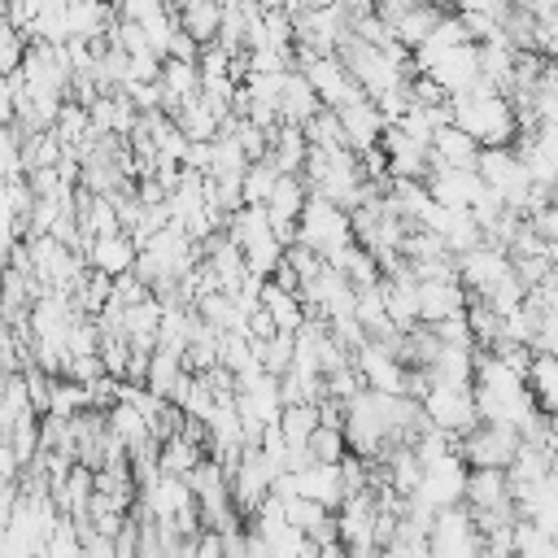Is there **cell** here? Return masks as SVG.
I'll list each match as a JSON object with an SVG mask.
<instances>
[{
	"instance_id": "cell-24",
	"label": "cell",
	"mask_w": 558,
	"mask_h": 558,
	"mask_svg": "<svg viewBox=\"0 0 558 558\" xmlns=\"http://www.w3.org/2000/svg\"><path fill=\"white\" fill-rule=\"evenodd\" d=\"M174 126L183 131V140L209 144V140L218 135V126H222V122H218V113L209 109V100H205V96L196 92V96H192V100H187V105H183V109L174 113Z\"/></svg>"
},
{
	"instance_id": "cell-18",
	"label": "cell",
	"mask_w": 558,
	"mask_h": 558,
	"mask_svg": "<svg viewBox=\"0 0 558 558\" xmlns=\"http://www.w3.org/2000/svg\"><path fill=\"white\" fill-rule=\"evenodd\" d=\"M318 109H323V105H318L314 87L305 83V74H301V70H288V74H283V87H279V122L305 126Z\"/></svg>"
},
{
	"instance_id": "cell-14",
	"label": "cell",
	"mask_w": 558,
	"mask_h": 558,
	"mask_svg": "<svg viewBox=\"0 0 558 558\" xmlns=\"http://www.w3.org/2000/svg\"><path fill=\"white\" fill-rule=\"evenodd\" d=\"M427 384H440V388H471L475 379V349H449L440 344L432 353V362L423 366Z\"/></svg>"
},
{
	"instance_id": "cell-23",
	"label": "cell",
	"mask_w": 558,
	"mask_h": 558,
	"mask_svg": "<svg viewBox=\"0 0 558 558\" xmlns=\"http://www.w3.org/2000/svg\"><path fill=\"white\" fill-rule=\"evenodd\" d=\"M183 357H174V353H166V349H153L148 353V371H144V388L153 392V397H161V401H170L174 397V388L183 384Z\"/></svg>"
},
{
	"instance_id": "cell-10",
	"label": "cell",
	"mask_w": 558,
	"mask_h": 558,
	"mask_svg": "<svg viewBox=\"0 0 558 558\" xmlns=\"http://www.w3.org/2000/svg\"><path fill=\"white\" fill-rule=\"evenodd\" d=\"M336 118H340V131H344V144L353 148V153H366V148H379V135H384V113H379V105L371 100V96H357V100H349V105H340L336 109Z\"/></svg>"
},
{
	"instance_id": "cell-32",
	"label": "cell",
	"mask_w": 558,
	"mask_h": 558,
	"mask_svg": "<svg viewBox=\"0 0 558 558\" xmlns=\"http://www.w3.org/2000/svg\"><path fill=\"white\" fill-rule=\"evenodd\" d=\"M432 336L440 340V344H449V349H475V340H471V327H466V318L458 314V318H445V323H436L432 327Z\"/></svg>"
},
{
	"instance_id": "cell-29",
	"label": "cell",
	"mask_w": 558,
	"mask_h": 558,
	"mask_svg": "<svg viewBox=\"0 0 558 558\" xmlns=\"http://www.w3.org/2000/svg\"><path fill=\"white\" fill-rule=\"evenodd\" d=\"M283 501V519L296 527V532H318L327 519H331V510H323L318 501H310V497H279Z\"/></svg>"
},
{
	"instance_id": "cell-12",
	"label": "cell",
	"mask_w": 558,
	"mask_h": 558,
	"mask_svg": "<svg viewBox=\"0 0 558 558\" xmlns=\"http://www.w3.org/2000/svg\"><path fill=\"white\" fill-rule=\"evenodd\" d=\"M466 310V288L458 279H445V283H418V323L423 327H436L445 318H458Z\"/></svg>"
},
{
	"instance_id": "cell-26",
	"label": "cell",
	"mask_w": 558,
	"mask_h": 558,
	"mask_svg": "<svg viewBox=\"0 0 558 558\" xmlns=\"http://www.w3.org/2000/svg\"><path fill=\"white\" fill-rule=\"evenodd\" d=\"M253 353H257V366L279 379V375L292 366V357H296V336H292V331H275L270 340L253 344Z\"/></svg>"
},
{
	"instance_id": "cell-31",
	"label": "cell",
	"mask_w": 558,
	"mask_h": 558,
	"mask_svg": "<svg viewBox=\"0 0 558 558\" xmlns=\"http://www.w3.org/2000/svg\"><path fill=\"white\" fill-rule=\"evenodd\" d=\"M22 179V135L13 126H0V183Z\"/></svg>"
},
{
	"instance_id": "cell-33",
	"label": "cell",
	"mask_w": 558,
	"mask_h": 558,
	"mask_svg": "<svg viewBox=\"0 0 558 558\" xmlns=\"http://www.w3.org/2000/svg\"><path fill=\"white\" fill-rule=\"evenodd\" d=\"M536 52L549 57V61H558V9L536 22Z\"/></svg>"
},
{
	"instance_id": "cell-11",
	"label": "cell",
	"mask_w": 558,
	"mask_h": 558,
	"mask_svg": "<svg viewBox=\"0 0 558 558\" xmlns=\"http://www.w3.org/2000/svg\"><path fill=\"white\" fill-rule=\"evenodd\" d=\"M462 506L471 514H484V510H501L510 506V480L506 471H493V466H466V488H462Z\"/></svg>"
},
{
	"instance_id": "cell-13",
	"label": "cell",
	"mask_w": 558,
	"mask_h": 558,
	"mask_svg": "<svg viewBox=\"0 0 558 558\" xmlns=\"http://www.w3.org/2000/svg\"><path fill=\"white\" fill-rule=\"evenodd\" d=\"M83 257H87V270H100L105 279H122V275L135 270L140 248H135L131 235H109V240H92Z\"/></svg>"
},
{
	"instance_id": "cell-25",
	"label": "cell",
	"mask_w": 558,
	"mask_h": 558,
	"mask_svg": "<svg viewBox=\"0 0 558 558\" xmlns=\"http://www.w3.org/2000/svg\"><path fill=\"white\" fill-rule=\"evenodd\" d=\"M275 427H279V436H283V445H288V449H305V445H310V436H314V427H318V405H310V401L283 405Z\"/></svg>"
},
{
	"instance_id": "cell-4",
	"label": "cell",
	"mask_w": 558,
	"mask_h": 558,
	"mask_svg": "<svg viewBox=\"0 0 558 558\" xmlns=\"http://www.w3.org/2000/svg\"><path fill=\"white\" fill-rule=\"evenodd\" d=\"M462 488H466V462L453 449V453H440V458L423 462V475H418V488L410 493V501H418L436 514V510L462 506Z\"/></svg>"
},
{
	"instance_id": "cell-6",
	"label": "cell",
	"mask_w": 558,
	"mask_h": 558,
	"mask_svg": "<svg viewBox=\"0 0 558 558\" xmlns=\"http://www.w3.org/2000/svg\"><path fill=\"white\" fill-rule=\"evenodd\" d=\"M506 279H514V266H510V257H506L501 248H493V244H480V248H471V253L458 257V283L466 288V296L488 301Z\"/></svg>"
},
{
	"instance_id": "cell-5",
	"label": "cell",
	"mask_w": 558,
	"mask_h": 558,
	"mask_svg": "<svg viewBox=\"0 0 558 558\" xmlns=\"http://www.w3.org/2000/svg\"><path fill=\"white\" fill-rule=\"evenodd\" d=\"M418 410H423L427 427H440V432H449L453 440L480 423L471 388H440V384H427V392L418 397Z\"/></svg>"
},
{
	"instance_id": "cell-19",
	"label": "cell",
	"mask_w": 558,
	"mask_h": 558,
	"mask_svg": "<svg viewBox=\"0 0 558 558\" xmlns=\"http://www.w3.org/2000/svg\"><path fill=\"white\" fill-rule=\"evenodd\" d=\"M205 458H209L205 445L192 440V436H183V432H174V436H166V440L157 445V471H161V475H179V480H187Z\"/></svg>"
},
{
	"instance_id": "cell-8",
	"label": "cell",
	"mask_w": 558,
	"mask_h": 558,
	"mask_svg": "<svg viewBox=\"0 0 558 558\" xmlns=\"http://www.w3.org/2000/svg\"><path fill=\"white\" fill-rule=\"evenodd\" d=\"M353 371L362 375V384L371 388V392H388V397H405V366L388 353V344H379V340H366L357 353H353Z\"/></svg>"
},
{
	"instance_id": "cell-9",
	"label": "cell",
	"mask_w": 558,
	"mask_h": 558,
	"mask_svg": "<svg viewBox=\"0 0 558 558\" xmlns=\"http://www.w3.org/2000/svg\"><path fill=\"white\" fill-rule=\"evenodd\" d=\"M423 74L432 83H440L445 96H462V92H471L480 83V52H475V44H458V48L432 57V65Z\"/></svg>"
},
{
	"instance_id": "cell-27",
	"label": "cell",
	"mask_w": 558,
	"mask_h": 558,
	"mask_svg": "<svg viewBox=\"0 0 558 558\" xmlns=\"http://www.w3.org/2000/svg\"><path fill=\"white\" fill-rule=\"evenodd\" d=\"M301 131H305L310 148H327V153H331V148H349V144H344V131H340L336 109H318Z\"/></svg>"
},
{
	"instance_id": "cell-22",
	"label": "cell",
	"mask_w": 558,
	"mask_h": 558,
	"mask_svg": "<svg viewBox=\"0 0 558 558\" xmlns=\"http://www.w3.org/2000/svg\"><path fill=\"white\" fill-rule=\"evenodd\" d=\"M527 392L541 414H558V357L536 353L527 366Z\"/></svg>"
},
{
	"instance_id": "cell-30",
	"label": "cell",
	"mask_w": 558,
	"mask_h": 558,
	"mask_svg": "<svg viewBox=\"0 0 558 558\" xmlns=\"http://www.w3.org/2000/svg\"><path fill=\"white\" fill-rule=\"evenodd\" d=\"M305 449H310V458H314V462H344V453H349L344 427H327V423H318Z\"/></svg>"
},
{
	"instance_id": "cell-3",
	"label": "cell",
	"mask_w": 558,
	"mask_h": 558,
	"mask_svg": "<svg viewBox=\"0 0 558 558\" xmlns=\"http://www.w3.org/2000/svg\"><path fill=\"white\" fill-rule=\"evenodd\" d=\"M523 436L506 423H475L471 432L458 436V458L475 471V466H493V471H506L519 453Z\"/></svg>"
},
{
	"instance_id": "cell-20",
	"label": "cell",
	"mask_w": 558,
	"mask_h": 558,
	"mask_svg": "<svg viewBox=\"0 0 558 558\" xmlns=\"http://www.w3.org/2000/svg\"><path fill=\"white\" fill-rule=\"evenodd\" d=\"M432 161H440V166H449V170H475L480 144H475L466 131H458V126L449 122V126H440V131L432 135Z\"/></svg>"
},
{
	"instance_id": "cell-16",
	"label": "cell",
	"mask_w": 558,
	"mask_h": 558,
	"mask_svg": "<svg viewBox=\"0 0 558 558\" xmlns=\"http://www.w3.org/2000/svg\"><path fill=\"white\" fill-rule=\"evenodd\" d=\"M257 305L270 314V323H275V331H301L305 327V301H301V292H283L279 283H270V279H262V292H257Z\"/></svg>"
},
{
	"instance_id": "cell-34",
	"label": "cell",
	"mask_w": 558,
	"mask_h": 558,
	"mask_svg": "<svg viewBox=\"0 0 558 558\" xmlns=\"http://www.w3.org/2000/svg\"><path fill=\"white\" fill-rule=\"evenodd\" d=\"M527 222L536 227V235H541L549 248H558V201H549V205H545L536 218H527Z\"/></svg>"
},
{
	"instance_id": "cell-21",
	"label": "cell",
	"mask_w": 558,
	"mask_h": 558,
	"mask_svg": "<svg viewBox=\"0 0 558 558\" xmlns=\"http://www.w3.org/2000/svg\"><path fill=\"white\" fill-rule=\"evenodd\" d=\"M179 13V31L187 39H196L201 48L218 39V26H222V0H187L174 9Z\"/></svg>"
},
{
	"instance_id": "cell-17",
	"label": "cell",
	"mask_w": 558,
	"mask_h": 558,
	"mask_svg": "<svg viewBox=\"0 0 558 558\" xmlns=\"http://www.w3.org/2000/svg\"><path fill=\"white\" fill-rule=\"evenodd\" d=\"M445 13H449V9H440V4H432V0H414L388 31H392V39H397L405 52H414V48L436 31V22H440Z\"/></svg>"
},
{
	"instance_id": "cell-15",
	"label": "cell",
	"mask_w": 558,
	"mask_h": 558,
	"mask_svg": "<svg viewBox=\"0 0 558 558\" xmlns=\"http://www.w3.org/2000/svg\"><path fill=\"white\" fill-rule=\"evenodd\" d=\"M266 140H270V148H266V161H270L279 174H301V166H305V153H310V140H305V131H301V126H288V122H279V126H270V131H266Z\"/></svg>"
},
{
	"instance_id": "cell-1",
	"label": "cell",
	"mask_w": 558,
	"mask_h": 558,
	"mask_svg": "<svg viewBox=\"0 0 558 558\" xmlns=\"http://www.w3.org/2000/svg\"><path fill=\"white\" fill-rule=\"evenodd\" d=\"M449 109H453V126L466 131L480 148H510L514 135H519V122H514V109L501 92H493L484 78L462 92V96H449Z\"/></svg>"
},
{
	"instance_id": "cell-7",
	"label": "cell",
	"mask_w": 558,
	"mask_h": 558,
	"mask_svg": "<svg viewBox=\"0 0 558 558\" xmlns=\"http://www.w3.org/2000/svg\"><path fill=\"white\" fill-rule=\"evenodd\" d=\"M296 70L305 74V83L314 87V96H318L323 109H340V105H349V100L362 96V87L353 83V74L344 70V61H340L336 52H327V57H305Z\"/></svg>"
},
{
	"instance_id": "cell-2",
	"label": "cell",
	"mask_w": 558,
	"mask_h": 558,
	"mask_svg": "<svg viewBox=\"0 0 558 558\" xmlns=\"http://www.w3.org/2000/svg\"><path fill=\"white\" fill-rule=\"evenodd\" d=\"M296 244L314 248V253L331 266V262H336L344 248H353L357 240H353V227H349V214H344V209H336L331 201L310 196L305 209H301V218H296Z\"/></svg>"
},
{
	"instance_id": "cell-28",
	"label": "cell",
	"mask_w": 558,
	"mask_h": 558,
	"mask_svg": "<svg viewBox=\"0 0 558 558\" xmlns=\"http://www.w3.org/2000/svg\"><path fill=\"white\" fill-rule=\"evenodd\" d=\"M275 179H279V170H275L270 161H248V170H244V179H240V201H244V205H266Z\"/></svg>"
}]
</instances>
